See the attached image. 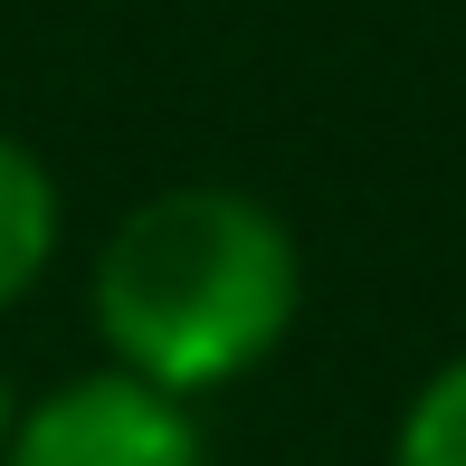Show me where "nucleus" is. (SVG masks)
<instances>
[{
	"mask_svg": "<svg viewBox=\"0 0 466 466\" xmlns=\"http://www.w3.org/2000/svg\"><path fill=\"white\" fill-rule=\"evenodd\" d=\"M86 314L115 371L200 410L286 352L305 314V248L258 190L172 181L105 228Z\"/></svg>",
	"mask_w": 466,
	"mask_h": 466,
	"instance_id": "1",
	"label": "nucleus"
},
{
	"mask_svg": "<svg viewBox=\"0 0 466 466\" xmlns=\"http://www.w3.org/2000/svg\"><path fill=\"white\" fill-rule=\"evenodd\" d=\"M0 466H209V429L190 400L96 362L57 390L19 400Z\"/></svg>",
	"mask_w": 466,
	"mask_h": 466,
	"instance_id": "2",
	"label": "nucleus"
},
{
	"mask_svg": "<svg viewBox=\"0 0 466 466\" xmlns=\"http://www.w3.org/2000/svg\"><path fill=\"white\" fill-rule=\"evenodd\" d=\"M57 248H67V200H57V172H48L19 134H0V314H19L38 286H48Z\"/></svg>",
	"mask_w": 466,
	"mask_h": 466,
	"instance_id": "3",
	"label": "nucleus"
},
{
	"mask_svg": "<svg viewBox=\"0 0 466 466\" xmlns=\"http://www.w3.org/2000/svg\"><path fill=\"white\" fill-rule=\"evenodd\" d=\"M390 466H466V352H448V362L400 400Z\"/></svg>",
	"mask_w": 466,
	"mask_h": 466,
	"instance_id": "4",
	"label": "nucleus"
},
{
	"mask_svg": "<svg viewBox=\"0 0 466 466\" xmlns=\"http://www.w3.org/2000/svg\"><path fill=\"white\" fill-rule=\"evenodd\" d=\"M10 419H19V400H10V371H0V448H10Z\"/></svg>",
	"mask_w": 466,
	"mask_h": 466,
	"instance_id": "5",
	"label": "nucleus"
}]
</instances>
